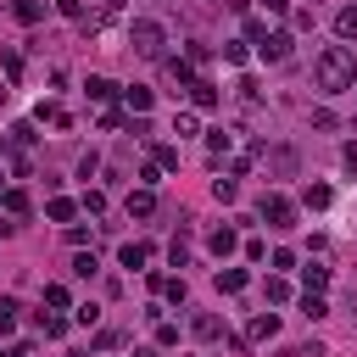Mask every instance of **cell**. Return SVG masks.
Returning <instances> with one entry per match:
<instances>
[{"label":"cell","instance_id":"1","mask_svg":"<svg viewBox=\"0 0 357 357\" xmlns=\"http://www.w3.org/2000/svg\"><path fill=\"white\" fill-rule=\"evenodd\" d=\"M312 84H318L324 95H346V89L357 84V56H351V45H324V50L312 56Z\"/></svg>","mask_w":357,"mask_h":357},{"label":"cell","instance_id":"2","mask_svg":"<svg viewBox=\"0 0 357 357\" xmlns=\"http://www.w3.org/2000/svg\"><path fill=\"white\" fill-rule=\"evenodd\" d=\"M128 45L145 56V61H156L162 56V45H167V33H162V22H151V17H139L134 28H128Z\"/></svg>","mask_w":357,"mask_h":357},{"label":"cell","instance_id":"3","mask_svg":"<svg viewBox=\"0 0 357 357\" xmlns=\"http://www.w3.org/2000/svg\"><path fill=\"white\" fill-rule=\"evenodd\" d=\"M257 212H262V223H268V229H296V206H290L284 195H262V201H257Z\"/></svg>","mask_w":357,"mask_h":357},{"label":"cell","instance_id":"4","mask_svg":"<svg viewBox=\"0 0 357 357\" xmlns=\"http://www.w3.org/2000/svg\"><path fill=\"white\" fill-rule=\"evenodd\" d=\"M290 45H296V39H290L284 28H273V33L257 45V56H262V61H290Z\"/></svg>","mask_w":357,"mask_h":357},{"label":"cell","instance_id":"5","mask_svg":"<svg viewBox=\"0 0 357 357\" xmlns=\"http://www.w3.org/2000/svg\"><path fill=\"white\" fill-rule=\"evenodd\" d=\"M190 329H195L201 340H229V335H223V318H218V312H195V318H190Z\"/></svg>","mask_w":357,"mask_h":357},{"label":"cell","instance_id":"6","mask_svg":"<svg viewBox=\"0 0 357 357\" xmlns=\"http://www.w3.org/2000/svg\"><path fill=\"white\" fill-rule=\"evenodd\" d=\"M190 100H195V106H201V112H212V106H218V84H212V78H201V73H195V84H190Z\"/></svg>","mask_w":357,"mask_h":357},{"label":"cell","instance_id":"7","mask_svg":"<svg viewBox=\"0 0 357 357\" xmlns=\"http://www.w3.org/2000/svg\"><path fill=\"white\" fill-rule=\"evenodd\" d=\"M151 212H156V190H145V184L128 190V218H151Z\"/></svg>","mask_w":357,"mask_h":357},{"label":"cell","instance_id":"8","mask_svg":"<svg viewBox=\"0 0 357 357\" xmlns=\"http://www.w3.org/2000/svg\"><path fill=\"white\" fill-rule=\"evenodd\" d=\"M123 106H128L134 117H145V112H151V89H145V84H128V89H123Z\"/></svg>","mask_w":357,"mask_h":357},{"label":"cell","instance_id":"9","mask_svg":"<svg viewBox=\"0 0 357 357\" xmlns=\"http://www.w3.org/2000/svg\"><path fill=\"white\" fill-rule=\"evenodd\" d=\"M245 284H251V273H245V268H223V273H218V290H223V296H240Z\"/></svg>","mask_w":357,"mask_h":357},{"label":"cell","instance_id":"10","mask_svg":"<svg viewBox=\"0 0 357 357\" xmlns=\"http://www.w3.org/2000/svg\"><path fill=\"white\" fill-rule=\"evenodd\" d=\"M33 324H39L45 340H61V335H67V318H56V312H33Z\"/></svg>","mask_w":357,"mask_h":357},{"label":"cell","instance_id":"11","mask_svg":"<svg viewBox=\"0 0 357 357\" xmlns=\"http://www.w3.org/2000/svg\"><path fill=\"white\" fill-rule=\"evenodd\" d=\"M245 335H251V340H273V335H279V318H273V312H257Z\"/></svg>","mask_w":357,"mask_h":357},{"label":"cell","instance_id":"12","mask_svg":"<svg viewBox=\"0 0 357 357\" xmlns=\"http://www.w3.org/2000/svg\"><path fill=\"white\" fill-rule=\"evenodd\" d=\"M0 212H6V218H28V195H22V190H6V195H0Z\"/></svg>","mask_w":357,"mask_h":357},{"label":"cell","instance_id":"13","mask_svg":"<svg viewBox=\"0 0 357 357\" xmlns=\"http://www.w3.org/2000/svg\"><path fill=\"white\" fill-rule=\"evenodd\" d=\"M335 33H340L346 45L357 39V6H346V11H335Z\"/></svg>","mask_w":357,"mask_h":357},{"label":"cell","instance_id":"14","mask_svg":"<svg viewBox=\"0 0 357 357\" xmlns=\"http://www.w3.org/2000/svg\"><path fill=\"white\" fill-rule=\"evenodd\" d=\"M45 212H50V223H67V218L78 212V201H67V195H50V206H45Z\"/></svg>","mask_w":357,"mask_h":357},{"label":"cell","instance_id":"15","mask_svg":"<svg viewBox=\"0 0 357 357\" xmlns=\"http://www.w3.org/2000/svg\"><path fill=\"white\" fill-rule=\"evenodd\" d=\"M117 257H123V268H145V262H151V245H134V240H128Z\"/></svg>","mask_w":357,"mask_h":357},{"label":"cell","instance_id":"16","mask_svg":"<svg viewBox=\"0 0 357 357\" xmlns=\"http://www.w3.org/2000/svg\"><path fill=\"white\" fill-rule=\"evenodd\" d=\"M301 279H307V290H312V296H324V290H329V268H318V262H312V268H301Z\"/></svg>","mask_w":357,"mask_h":357},{"label":"cell","instance_id":"17","mask_svg":"<svg viewBox=\"0 0 357 357\" xmlns=\"http://www.w3.org/2000/svg\"><path fill=\"white\" fill-rule=\"evenodd\" d=\"M17 312H22V307H17L11 296H0V335H11V329H17Z\"/></svg>","mask_w":357,"mask_h":357},{"label":"cell","instance_id":"18","mask_svg":"<svg viewBox=\"0 0 357 357\" xmlns=\"http://www.w3.org/2000/svg\"><path fill=\"white\" fill-rule=\"evenodd\" d=\"M84 89H89V100H112V95H117V84H112V78H89Z\"/></svg>","mask_w":357,"mask_h":357},{"label":"cell","instance_id":"19","mask_svg":"<svg viewBox=\"0 0 357 357\" xmlns=\"http://www.w3.org/2000/svg\"><path fill=\"white\" fill-rule=\"evenodd\" d=\"M234 245H240V240H234V229H212V251H218V257H229Z\"/></svg>","mask_w":357,"mask_h":357},{"label":"cell","instance_id":"20","mask_svg":"<svg viewBox=\"0 0 357 357\" xmlns=\"http://www.w3.org/2000/svg\"><path fill=\"white\" fill-rule=\"evenodd\" d=\"M167 257H173V268H184V262H190V240H184V229L173 234V245H167Z\"/></svg>","mask_w":357,"mask_h":357},{"label":"cell","instance_id":"21","mask_svg":"<svg viewBox=\"0 0 357 357\" xmlns=\"http://www.w3.org/2000/svg\"><path fill=\"white\" fill-rule=\"evenodd\" d=\"M39 17H45L39 0H17V22H39Z\"/></svg>","mask_w":357,"mask_h":357},{"label":"cell","instance_id":"22","mask_svg":"<svg viewBox=\"0 0 357 357\" xmlns=\"http://www.w3.org/2000/svg\"><path fill=\"white\" fill-rule=\"evenodd\" d=\"M268 39V22L262 17H245V45H262Z\"/></svg>","mask_w":357,"mask_h":357},{"label":"cell","instance_id":"23","mask_svg":"<svg viewBox=\"0 0 357 357\" xmlns=\"http://www.w3.org/2000/svg\"><path fill=\"white\" fill-rule=\"evenodd\" d=\"M95 268H100V262H95V251H78V257H73V273H78V279H89Z\"/></svg>","mask_w":357,"mask_h":357},{"label":"cell","instance_id":"24","mask_svg":"<svg viewBox=\"0 0 357 357\" xmlns=\"http://www.w3.org/2000/svg\"><path fill=\"white\" fill-rule=\"evenodd\" d=\"M156 346H178V324H167V318H156Z\"/></svg>","mask_w":357,"mask_h":357},{"label":"cell","instance_id":"25","mask_svg":"<svg viewBox=\"0 0 357 357\" xmlns=\"http://www.w3.org/2000/svg\"><path fill=\"white\" fill-rule=\"evenodd\" d=\"M156 167L173 173V167H178V145H156Z\"/></svg>","mask_w":357,"mask_h":357},{"label":"cell","instance_id":"26","mask_svg":"<svg viewBox=\"0 0 357 357\" xmlns=\"http://www.w3.org/2000/svg\"><path fill=\"white\" fill-rule=\"evenodd\" d=\"M212 195H218V201H240V184H234V178H218Z\"/></svg>","mask_w":357,"mask_h":357},{"label":"cell","instance_id":"27","mask_svg":"<svg viewBox=\"0 0 357 357\" xmlns=\"http://www.w3.org/2000/svg\"><path fill=\"white\" fill-rule=\"evenodd\" d=\"M335 195H329V184H307V206H329Z\"/></svg>","mask_w":357,"mask_h":357},{"label":"cell","instance_id":"28","mask_svg":"<svg viewBox=\"0 0 357 357\" xmlns=\"http://www.w3.org/2000/svg\"><path fill=\"white\" fill-rule=\"evenodd\" d=\"M268 301H290V279L273 273V279H268Z\"/></svg>","mask_w":357,"mask_h":357},{"label":"cell","instance_id":"29","mask_svg":"<svg viewBox=\"0 0 357 357\" xmlns=\"http://www.w3.org/2000/svg\"><path fill=\"white\" fill-rule=\"evenodd\" d=\"M301 312H307V318H324L329 307H324V296H312V290H307V296H301Z\"/></svg>","mask_w":357,"mask_h":357},{"label":"cell","instance_id":"30","mask_svg":"<svg viewBox=\"0 0 357 357\" xmlns=\"http://www.w3.org/2000/svg\"><path fill=\"white\" fill-rule=\"evenodd\" d=\"M173 134H178V139L195 134V112H178V117H173Z\"/></svg>","mask_w":357,"mask_h":357},{"label":"cell","instance_id":"31","mask_svg":"<svg viewBox=\"0 0 357 357\" xmlns=\"http://www.w3.org/2000/svg\"><path fill=\"white\" fill-rule=\"evenodd\" d=\"M206 151H212V156H223V151H229V134H223V128H212V134H206Z\"/></svg>","mask_w":357,"mask_h":357},{"label":"cell","instance_id":"32","mask_svg":"<svg viewBox=\"0 0 357 357\" xmlns=\"http://www.w3.org/2000/svg\"><path fill=\"white\" fill-rule=\"evenodd\" d=\"M0 67H6L11 78H17V73H22V56H17V50H0Z\"/></svg>","mask_w":357,"mask_h":357},{"label":"cell","instance_id":"33","mask_svg":"<svg viewBox=\"0 0 357 357\" xmlns=\"http://www.w3.org/2000/svg\"><path fill=\"white\" fill-rule=\"evenodd\" d=\"M240 100H262V84L257 78H240Z\"/></svg>","mask_w":357,"mask_h":357},{"label":"cell","instance_id":"34","mask_svg":"<svg viewBox=\"0 0 357 357\" xmlns=\"http://www.w3.org/2000/svg\"><path fill=\"white\" fill-rule=\"evenodd\" d=\"M45 301L50 307H67V284H45Z\"/></svg>","mask_w":357,"mask_h":357},{"label":"cell","instance_id":"35","mask_svg":"<svg viewBox=\"0 0 357 357\" xmlns=\"http://www.w3.org/2000/svg\"><path fill=\"white\" fill-rule=\"evenodd\" d=\"M56 11H61V17H78V22H84V0H56Z\"/></svg>","mask_w":357,"mask_h":357},{"label":"cell","instance_id":"36","mask_svg":"<svg viewBox=\"0 0 357 357\" xmlns=\"http://www.w3.org/2000/svg\"><path fill=\"white\" fill-rule=\"evenodd\" d=\"M262 6H268V11H284V6H290V0H262Z\"/></svg>","mask_w":357,"mask_h":357},{"label":"cell","instance_id":"37","mask_svg":"<svg viewBox=\"0 0 357 357\" xmlns=\"http://www.w3.org/2000/svg\"><path fill=\"white\" fill-rule=\"evenodd\" d=\"M100 6H106V11H123V0H100Z\"/></svg>","mask_w":357,"mask_h":357}]
</instances>
